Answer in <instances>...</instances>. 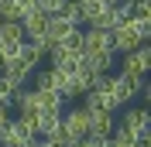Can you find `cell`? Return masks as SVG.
Listing matches in <instances>:
<instances>
[{
  "label": "cell",
  "instance_id": "cell-1",
  "mask_svg": "<svg viewBox=\"0 0 151 147\" xmlns=\"http://www.w3.org/2000/svg\"><path fill=\"white\" fill-rule=\"evenodd\" d=\"M151 38V17H131V21H124V24H117V28L110 31V45L113 51H134L137 45H144Z\"/></svg>",
  "mask_w": 151,
  "mask_h": 147
},
{
  "label": "cell",
  "instance_id": "cell-2",
  "mask_svg": "<svg viewBox=\"0 0 151 147\" xmlns=\"http://www.w3.org/2000/svg\"><path fill=\"white\" fill-rule=\"evenodd\" d=\"M48 58H52V69H62V72H72L83 65V34L72 31L69 38L55 41V45L48 48Z\"/></svg>",
  "mask_w": 151,
  "mask_h": 147
},
{
  "label": "cell",
  "instance_id": "cell-3",
  "mask_svg": "<svg viewBox=\"0 0 151 147\" xmlns=\"http://www.w3.org/2000/svg\"><path fill=\"white\" fill-rule=\"evenodd\" d=\"M148 69H151V48H148V45H137L134 51H127V55H124L120 75H124V79H131V82H144Z\"/></svg>",
  "mask_w": 151,
  "mask_h": 147
},
{
  "label": "cell",
  "instance_id": "cell-4",
  "mask_svg": "<svg viewBox=\"0 0 151 147\" xmlns=\"http://www.w3.org/2000/svg\"><path fill=\"white\" fill-rule=\"evenodd\" d=\"M58 133H62L65 140H83V137H89V120H86V106L62 113V120H58Z\"/></svg>",
  "mask_w": 151,
  "mask_h": 147
},
{
  "label": "cell",
  "instance_id": "cell-5",
  "mask_svg": "<svg viewBox=\"0 0 151 147\" xmlns=\"http://www.w3.org/2000/svg\"><path fill=\"white\" fill-rule=\"evenodd\" d=\"M117 127H124L127 133H134L137 140H148V130H151V113H148V106H127Z\"/></svg>",
  "mask_w": 151,
  "mask_h": 147
},
{
  "label": "cell",
  "instance_id": "cell-6",
  "mask_svg": "<svg viewBox=\"0 0 151 147\" xmlns=\"http://www.w3.org/2000/svg\"><path fill=\"white\" fill-rule=\"evenodd\" d=\"M79 34H83V55L113 51V45H110V31H96V28H89V31H79Z\"/></svg>",
  "mask_w": 151,
  "mask_h": 147
},
{
  "label": "cell",
  "instance_id": "cell-7",
  "mask_svg": "<svg viewBox=\"0 0 151 147\" xmlns=\"http://www.w3.org/2000/svg\"><path fill=\"white\" fill-rule=\"evenodd\" d=\"M24 140H31V133H28V127L21 120H7L0 127V147H21Z\"/></svg>",
  "mask_w": 151,
  "mask_h": 147
},
{
  "label": "cell",
  "instance_id": "cell-8",
  "mask_svg": "<svg viewBox=\"0 0 151 147\" xmlns=\"http://www.w3.org/2000/svg\"><path fill=\"white\" fill-rule=\"evenodd\" d=\"M38 7V0H0V21H17Z\"/></svg>",
  "mask_w": 151,
  "mask_h": 147
},
{
  "label": "cell",
  "instance_id": "cell-9",
  "mask_svg": "<svg viewBox=\"0 0 151 147\" xmlns=\"http://www.w3.org/2000/svg\"><path fill=\"white\" fill-rule=\"evenodd\" d=\"M86 120H89V137H110V130L117 127L113 113H103V110H86Z\"/></svg>",
  "mask_w": 151,
  "mask_h": 147
},
{
  "label": "cell",
  "instance_id": "cell-10",
  "mask_svg": "<svg viewBox=\"0 0 151 147\" xmlns=\"http://www.w3.org/2000/svg\"><path fill=\"white\" fill-rule=\"evenodd\" d=\"M21 41H28V38H24V28H21L17 21H4V24H0V48L10 51V48H17Z\"/></svg>",
  "mask_w": 151,
  "mask_h": 147
},
{
  "label": "cell",
  "instance_id": "cell-11",
  "mask_svg": "<svg viewBox=\"0 0 151 147\" xmlns=\"http://www.w3.org/2000/svg\"><path fill=\"white\" fill-rule=\"evenodd\" d=\"M55 17H62V21H69V24H83V14H79V7H76V0H62V7L55 10Z\"/></svg>",
  "mask_w": 151,
  "mask_h": 147
},
{
  "label": "cell",
  "instance_id": "cell-12",
  "mask_svg": "<svg viewBox=\"0 0 151 147\" xmlns=\"http://www.w3.org/2000/svg\"><path fill=\"white\" fill-rule=\"evenodd\" d=\"M14 96H17V89H14L4 75H0V106H10V103H14Z\"/></svg>",
  "mask_w": 151,
  "mask_h": 147
},
{
  "label": "cell",
  "instance_id": "cell-13",
  "mask_svg": "<svg viewBox=\"0 0 151 147\" xmlns=\"http://www.w3.org/2000/svg\"><path fill=\"white\" fill-rule=\"evenodd\" d=\"M79 147H110V140H106V137H83Z\"/></svg>",
  "mask_w": 151,
  "mask_h": 147
},
{
  "label": "cell",
  "instance_id": "cell-14",
  "mask_svg": "<svg viewBox=\"0 0 151 147\" xmlns=\"http://www.w3.org/2000/svg\"><path fill=\"white\" fill-rule=\"evenodd\" d=\"M7 120H10V116H7V106H0V127H4Z\"/></svg>",
  "mask_w": 151,
  "mask_h": 147
},
{
  "label": "cell",
  "instance_id": "cell-15",
  "mask_svg": "<svg viewBox=\"0 0 151 147\" xmlns=\"http://www.w3.org/2000/svg\"><path fill=\"white\" fill-rule=\"evenodd\" d=\"M21 147H41V144H38V137H31V140H24Z\"/></svg>",
  "mask_w": 151,
  "mask_h": 147
},
{
  "label": "cell",
  "instance_id": "cell-16",
  "mask_svg": "<svg viewBox=\"0 0 151 147\" xmlns=\"http://www.w3.org/2000/svg\"><path fill=\"white\" fill-rule=\"evenodd\" d=\"M0 62H4V48H0Z\"/></svg>",
  "mask_w": 151,
  "mask_h": 147
},
{
  "label": "cell",
  "instance_id": "cell-17",
  "mask_svg": "<svg viewBox=\"0 0 151 147\" xmlns=\"http://www.w3.org/2000/svg\"><path fill=\"white\" fill-rule=\"evenodd\" d=\"M103 4H117V0H103Z\"/></svg>",
  "mask_w": 151,
  "mask_h": 147
},
{
  "label": "cell",
  "instance_id": "cell-18",
  "mask_svg": "<svg viewBox=\"0 0 151 147\" xmlns=\"http://www.w3.org/2000/svg\"><path fill=\"white\" fill-rule=\"evenodd\" d=\"M0 24H4V21H0Z\"/></svg>",
  "mask_w": 151,
  "mask_h": 147
}]
</instances>
